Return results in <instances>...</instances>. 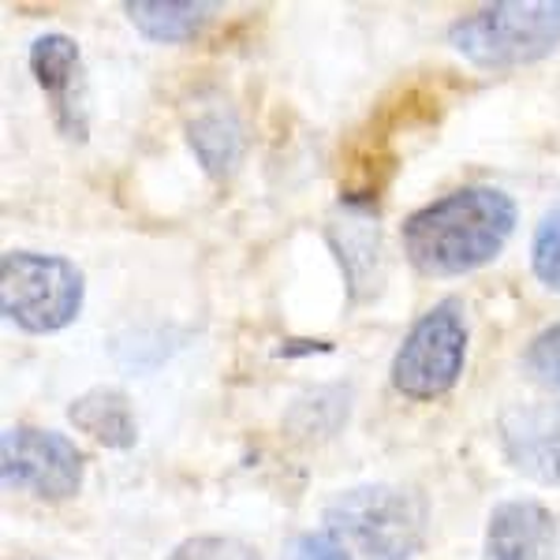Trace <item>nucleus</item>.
Here are the masks:
<instances>
[{"label": "nucleus", "mask_w": 560, "mask_h": 560, "mask_svg": "<svg viewBox=\"0 0 560 560\" xmlns=\"http://www.w3.org/2000/svg\"><path fill=\"white\" fill-rule=\"evenodd\" d=\"M31 71L42 94L49 97L52 124L68 142H86L90 102H86V71L83 52L68 34H42L31 45Z\"/></svg>", "instance_id": "0eeeda50"}, {"label": "nucleus", "mask_w": 560, "mask_h": 560, "mask_svg": "<svg viewBox=\"0 0 560 560\" xmlns=\"http://www.w3.org/2000/svg\"><path fill=\"white\" fill-rule=\"evenodd\" d=\"M467 363V314L459 300L430 306L393 355V388L408 400H438L453 393Z\"/></svg>", "instance_id": "39448f33"}, {"label": "nucleus", "mask_w": 560, "mask_h": 560, "mask_svg": "<svg viewBox=\"0 0 560 560\" xmlns=\"http://www.w3.org/2000/svg\"><path fill=\"white\" fill-rule=\"evenodd\" d=\"M523 370L535 377L538 385L560 388V322L541 329L523 351Z\"/></svg>", "instance_id": "dca6fc26"}, {"label": "nucleus", "mask_w": 560, "mask_h": 560, "mask_svg": "<svg viewBox=\"0 0 560 560\" xmlns=\"http://www.w3.org/2000/svg\"><path fill=\"white\" fill-rule=\"evenodd\" d=\"M430 530V504L419 490L366 482L337 493L322 527L295 538V560H411Z\"/></svg>", "instance_id": "f257e3e1"}, {"label": "nucleus", "mask_w": 560, "mask_h": 560, "mask_svg": "<svg viewBox=\"0 0 560 560\" xmlns=\"http://www.w3.org/2000/svg\"><path fill=\"white\" fill-rule=\"evenodd\" d=\"M448 45L482 71L538 65L560 45V4L504 0V4L478 8L448 26Z\"/></svg>", "instance_id": "7ed1b4c3"}, {"label": "nucleus", "mask_w": 560, "mask_h": 560, "mask_svg": "<svg viewBox=\"0 0 560 560\" xmlns=\"http://www.w3.org/2000/svg\"><path fill=\"white\" fill-rule=\"evenodd\" d=\"M348 411H351V388L325 385V388H314V393L300 396V400L292 404V411H288L284 422H288V430H292V438L325 441L345 427Z\"/></svg>", "instance_id": "ddd939ff"}, {"label": "nucleus", "mask_w": 560, "mask_h": 560, "mask_svg": "<svg viewBox=\"0 0 560 560\" xmlns=\"http://www.w3.org/2000/svg\"><path fill=\"white\" fill-rule=\"evenodd\" d=\"M124 12L135 23V31H142L150 42L179 45L202 38V31L221 8L206 4V0H128Z\"/></svg>", "instance_id": "f8f14e48"}, {"label": "nucleus", "mask_w": 560, "mask_h": 560, "mask_svg": "<svg viewBox=\"0 0 560 560\" xmlns=\"http://www.w3.org/2000/svg\"><path fill=\"white\" fill-rule=\"evenodd\" d=\"M530 266H535V277L541 280V284L560 295V202L541 217V224L535 229Z\"/></svg>", "instance_id": "2eb2a0df"}, {"label": "nucleus", "mask_w": 560, "mask_h": 560, "mask_svg": "<svg viewBox=\"0 0 560 560\" xmlns=\"http://www.w3.org/2000/svg\"><path fill=\"white\" fill-rule=\"evenodd\" d=\"M83 269L60 255L8 250L0 258V311L26 332H60L83 311Z\"/></svg>", "instance_id": "20e7f679"}, {"label": "nucleus", "mask_w": 560, "mask_h": 560, "mask_svg": "<svg viewBox=\"0 0 560 560\" xmlns=\"http://www.w3.org/2000/svg\"><path fill=\"white\" fill-rule=\"evenodd\" d=\"M168 560H261L255 546L224 535H198L179 541Z\"/></svg>", "instance_id": "f3484780"}, {"label": "nucleus", "mask_w": 560, "mask_h": 560, "mask_svg": "<svg viewBox=\"0 0 560 560\" xmlns=\"http://www.w3.org/2000/svg\"><path fill=\"white\" fill-rule=\"evenodd\" d=\"M340 250V266L351 277V292L359 295V288H377V255H382V243H377V224H370L366 217L348 213L345 217V240L332 236Z\"/></svg>", "instance_id": "4468645a"}, {"label": "nucleus", "mask_w": 560, "mask_h": 560, "mask_svg": "<svg viewBox=\"0 0 560 560\" xmlns=\"http://www.w3.org/2000/svg\"><path fill=\"white\" fill-rule=\"evenodd\" d=\"M71 427L86 438H94L105 448H131L139 441V422H135L131 400L113 385H97L90 393L75 396L68 408Z\"/></svg>", "instance_id": "9d476101"}, {"label": "nucleus", "mask_w": 560, "mask_h": 560, "mask_svg": "<svg viewBox=\"0 0 560 560\" xmlns=\"http://www.w3.org/2000/svg\"><path fill=\"white\" fill-rule=\"evenodd\" d=\"M83 453L57 430L8 427L0 438V475L12 490L34 493L42 501H68L83 486Z\"/></svg>", "instance_id": "423d86ee"}, {"label": "nucleus", "mask_w": 560, "mask_h": 560, "mask_svg": "<svg viewBox=\"0 0 560 560\" xmlns=\"http://www.w3.org/2000/svg\"><path fill=\"white\" fill-rule=\"evenodd\" d=\"M516 232V202L501 187L471 184L404 221V255L427 277H464L490 266Z\"/></svg>", "instance_id": "f03ea898"}, {"label": "nucleus", "mask_w": 560, "mask_h": 560, "mask_svg": "<svg viewBox=\"0 0 560 560\" xmlns=\"http://www.w3.org/2000/svg\"><path fill=\"white\" fill-rule=\"evenodd\" d=\"M501 448L535 482L560 486V400L512 404L501 411Z\"/></svg>", "instance_id": "6e6552de"}, {"label": "nucleus", "mask_w": 560, "mask_h": 560, "mask_svg": "<svg viewBox=\"0 0 560 560\" xmlns=\"http://www.w3.org/2000/svg\"><path fill=\"white\" fill-rule=\"evenodd\" d=\"M557 541V520L541 501L512 497L490 512L486 560H549Z\"/></svg>", "instance_id": "1a4fd4ad"}, {"label": "nucleus", "mask_w": 560, "mask_h": 560, "mask_svg": "<svg viewBox=\"0 0 560 560\" xmlns=\"http://www.w3.org/2000/svg\"><path fill=\"white\" fill-rule=\"evenodd\" d=\"M187 142L206 176L213 179H229L243 161V124L229 105L198 108L187 120Z\"/></svg>", "instance_id": "9b49d317"}]
</instances>
